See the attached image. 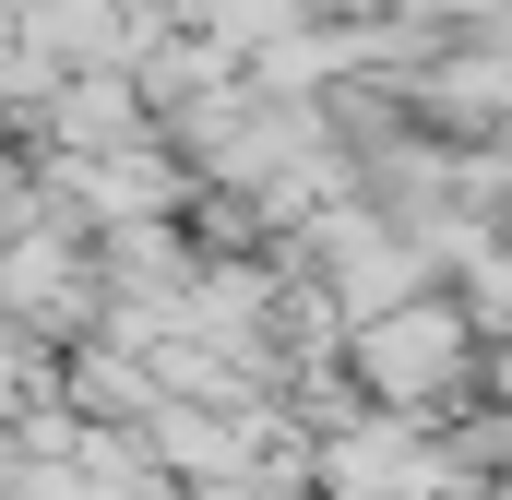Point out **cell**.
<instances>
[{
	"label": "cell",
	"instance_id": "3957f363",
	"mask_svg": "<svg viewBox=\"0 0 512 500\" xmlns=\"http://www.w3.org/2000/svg\"><path fill=\"white\" fill-rule=\"evenodd\" d=\"M60 405H72V429H120V441H143L155 429V370L131 358V346H72L60 358Z\"/></svg>",
	"mask_w": 512,
	"mask_h": 500
},
{
	"label": "cell",
	"instance_id": "5b68a950",
	"mask_svg": "<svg viewBox=\"0 0 512 500\" xmlns=\"http://www.w3.org/2000/svg\"><path fill=\"white\" fill-rule=\"evenodd\" d=\"M477 405H512V334H501V346H477Z\"/></svg>",
	"mask_w": 512,
	"mask_h": 500
},
{
	"label": "cell",
	"instance_id": "277c9868",
	"mask_svg": "<svg viewBox=\"0 0 512 500\" xmlns=\"http://www.w3.org/2000/svg\"><path fill=\"white\" fill-rule=\"evenodd\" d=\"M72 500H179V489H167V465H155L143 441L84 429V441H72Z\"/></svg>",
	"mask_w": 512,
	"mask_h": 500
},
{
	"label": "cell",
	"instance_id": "7a4b0ae2",
	"mask_svg": "<svg viewBox=\"0 0 512 500\" xmlns=\"http://www.w3.org/2000/svg\"><path fill=\"white\" fill-rule=\"evenodd\" d=\"M96 310H108L96 298V239L36 203V227L0 250V334H24L48 358V346H96Z\"/></svg>",
	"mask_w": 512,
	"mask_h": 500
},
{
	"label": "cell",
	"instance_id": "6da1fadb",
	"mask_svg": "<svg viewBox=\"0 0 512 500\" xmlns=\"http://www.w3.org/2000/svg\"><path fill=\"white\" fill-rule=\"evenodd\" d=\"M346 381H358V405H370V417L441 429V417H465V405H477V322L429 286V298H405V310H382V322H358V334H346Z\"/></svg>",
	"mask_w": 512,
	"mask_h": 500
}]
</instances>
